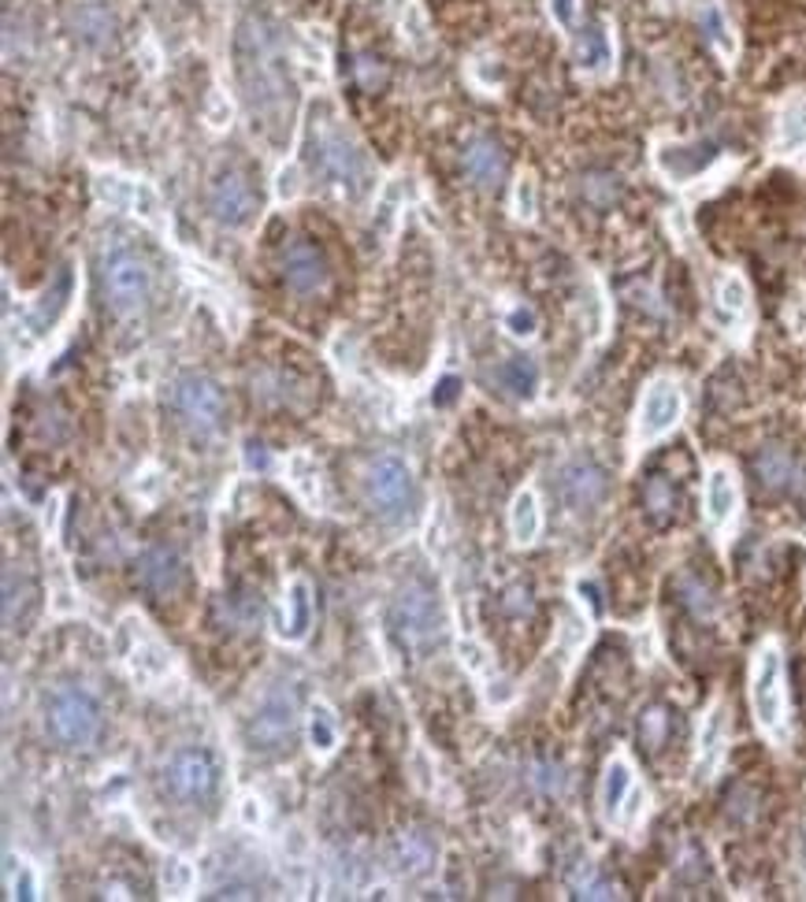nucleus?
Instances as JSON below:
<instances>
[{
	"instance_id": "nucleus-33",
	"label": "nucleus",
	"mask_w": 806,
	"mask_h": 902,
	"mask_svg": "<svg viewBox=\"0 0 806 902\" xmlns=\"http://www.w3.org/2000/svg\"><path fill=\"white\" fill-rule=\"evenodd\" d=\"M309 743H313L316 754H331L334 743H339V728H334V717L323 706H316L313 717H309Z\"/></svg>"
},
{
	"instance_id": "nucleus-21",
	"label": "nucleus",
	"mask_w": 806,
	"mask_h": 902,
	"mask_svg": "<svg viewBox=\"0 0 806 902\" xmlns=\"http://www.w3.org/2000/svg\"><path fill=\"white\" fill-rule=\"evenodd\" d=\"M747 316H751V294H747V283L740 279V275H725L722 286H717L714 320L722 323L728 334H733V331L743 328Z\"/></svg>"
},
{
	"instance_id": "nucleus-24",
	"label": "nucleus",
	"mask_w": 806,
	"mask_h": 902,
	"mask_svg": "<svg viewBox=\"0 0 806 902\" xmlns=\"http://www.w3.org/2000/svg\"><path fill=\"white\" fill-rule=\"evenodd\" d=\"M313 628V598H309V583L294 580L286 587V602H283V628L280 636L286 642H302Z\"/></svg>"
},
{
	"instance_id": "nucleus-25",
	"label": "nucleus",
	"mask_w": 806,
	"mask_h": 902,
	"mask_svg": "<svg viewBox=\"0 0 806 902\" xmlns=\"http://www.w3.org/2000/svg\"><path fill=\"white\" fill-rule=\"evenodd\" d=\"M754 468H758V476H762V483L765 487H773V491H788V487H799V465H795V457L788 454V449H781V446H765L762 454L754 457Z\"/></svg>"
},
{
	"instance_id": "nucleus-8",
	"label": "nucleus",
	"mask_w": 806,
	"mask_h": 902,
	"mask_svg": "<svg viewBox=\"0 0 806 902\" xmlns=\"http://www.w3.org/2000/svg\"><path fill=\"white\" fill-rule=\"evenodd\" d=\"M368 498L372 505H379V513H401L412 502V472L409 465L395 454H383L368 465Z\"/></svg>"
},
{
	"instance_id": "nucleus-14",
	"label": "nucleus",
	"mask_w": 806,
	"mask_h": 902,
	"mask_svg": "<svg viewBox=\"0 0 806 902\" xmlns=\"http://www.w3.org/2000/svg\"><path fill=\"white\" fill-rule=\"evenodd\" d=\"M182 558L175 550H168V546H152L138 558V583L146 587L149 594H157V598H171V594H179L182 587Z\"/></svg>"
},
{
	"instance_id": "nucleus-41",
	"label": "nucleus",
	"mask_w": 806,
	"mask_h": 902,
	"mask_svg": "<svg viewBox=\"0 0 806 902\" xmlns=\"http://www.w3.org/2000/svg\"><path fill=\"white\" fill-rule=\"evenodd\" d=\"M576 891H580L583 899H621L617 888L606 884V880H599L594 872H583V877H576Z\"/></svg>"
},
{
	"instance_id": "nucleus-51",
	"label": "nucleus",
	"mask_w": 806,
	"mask_h": 902,
	"mask_svg": "<svg viewBox=\"0 0 806 902\" xmlns=\"http://www.w3.org/2000/svg\"><path fill=\"white\" fill-rule=\"evenodd\" d=\"M454 395H457V383H454V379H446L443 387H439V398H435V401H439V406H446V401H454Z\"/></svg>"
},
{
	"instance_id": "nucleus-6",
	"label": "nucleus",
	"mask_w": 806,
	"mask_h": 902,
	"mask_svg": "<svg viewBox=\"0 0 806 902\" xmlns=\"http://www.w3.org/2000/svg\"><path fill=\"white\" fill-rule=\"evenodd\" d=\"M680 416H684V390H680L677 379H655L647 387V395L639 401V416H636V443H655V438L669 435Z\"/></svg>"
},
{
	"instance_id": "nucleus-7",
	"label": "nucleus",
	"mask_w": 806,
	"mask_h": 902,
	"mask_svg": "<svg viewBox=\"0 0 806 902\" xmlns=\"http://www.w3.org/2000/svg\"><path fill=\"white\" fill-rule=\"evenodd\" d=\"M171 401H175L179 416L197 431H213L219 424V416H224V390L208 376H197V372L175 379Z\"/></svg>"
},
{
	"instance_id": "nucleus-19",
	"label": "nucleus",
	"mask_w": 806,
	"mask_h": 902,
	"mask_svg": "<svg viewBox=\"0 0 806 902\" xmlns=\"http://www.w3.org/2000/svg\"><path fill=\"white\" fill-rule=\"evenodd\" d=\"M632 765L625 757H613L606 765V776H602V788H599V806H602V818L610 824H621V813H625V806L632 799Z\"/></svg>"
},
{
	"instance_id": "nucleus-5",
	"label": "nucleus",
	"mask_w": 806,
	"mask_h": 902,
	"mask_svg": "<svg viewBox=\"0 0 806 902\" xmlns=\"http://www.w3.org/2000/svg\"><path fill=\"white\" fill-rule=\"evenodd\" d=\"M49 728L64 746H90L101 732V706L86 690L64 687L49 703Z\"/></svg>"
},
{
	"instance_id": "nucleus-4",
	"label": "nucleus",
	"mask_w": 806,
	"mask_h": 902,
	"mask_svg": "<svg viewBox=\"0 0 806 902\" xmlns=\"http://www.w3.org/2000/svg\"><path fill=\"white\" fill-rule=\"evenodd\" d=\"M313 149H316V168L320 175H328L331 182H339L350 194H361L368 186V160L357 149V141L345 134L339 123L328 119L313 130Z\"/></svg>"
},
{
	"instance_id": "nucleus-43",
	"label": "nucleus",
	"mask_w": 806,
	"mask_h": 902,
	"mask_svg": "<svg viewBox=\"0 0 806 902\" xmlns=\"http://www.w3.org/2000/svg\"><path fill=\"white\" fill-rule=\"evenodd\" d=\"M550 15L558 26H576V15H580V0H550Z\"/></svg>"
},
{
	"instance_id": "nucleus-44",
	"label": "nucleus",
	"mask_w": 806,
	"mask_h": 902,
	"mask_svg": "<svg viewBox=\"0 0 806 902\" xmlns=\"http://www.w3.org/2000/svg\"><path fill=\"white\" fill-rule=\"evenodd\" d=\"M591 194L610 201V197H617V186H613V179H606V175H594V179H588V197Z\"/></svg>"
},
{
	"instance_id": "nucleus-42",
	"label": "nucleus",
	"mask_w": 806,
	"mask_h": 902,
	"mask_svg": "<svg viewBox=\"0 0 806 902\" xmlns=\"http://www.w3.org/2000/svg\"><path fill=\"white\" fill-rule=\"evenodd\" d=\"M680 591H684V594H688V598H684V602H688V606H691V609H695V613H699V617H706V613H714V602H709V594H706L703 587H699V583H695V580H684V583H680Z\"/></svg>"
},
{
	"instance_id": "nucleus-36",
	"label": "nucleus",
	"mask_w": 806,
	"mask_h": 902,
	"mask_svg": "<svg viewBox=\"0 0 806 902\" xmlns=\"http://www.w3.org/2000/svg\"><path fill=\"white\" fill-rule=\"evenodd\" d=\"M164 888H168V895H186V891L194 888V869H190L182 858H168L164 861Z\"/></svg>"
},
{
	"instance_id": "nucleus-47",
	"label": "nucleus",
	"mask_w": 806,
	"mask_h": 902,
	"mask_svg": "<svg viewBox=\"0 0 806 902\" xmlns=\"http://www.w3.org/2000/svg\"><path fill=\"white\" fill-rule=\"evenodd\" d=\"M261 818H264V813H261V802H257V799H246V802H242V824H246V829H257V824H261Z\"/></svg>"
},
{
	"instance_id": "nucleus-46",
	"label": "nucleus",
	"mask_w": 806,
	"mask_h": 902,
	"mask_svg": "<svg viewBox=\"0 0 806 902\" xmlns=\"http://www.w3.org/2000/svg\"><path fill=\"white\" fill-rule=\"evenodd\" d=\"M576 594H580V598L588 602V609H591V613H602V598H599V587H594V583L580 580V583H576Z\"/></svg>"
},
{
	"instance_id": "nucleus-16",
	"label": "nucleus",
	"mask_w": 806,
	"mask_h": 902,
	"mask_svg": "<svg viewBox=\"0 0 806 902\" xmlns=\"http://www.w3.org/2000/svg\"><path fill=\"white\" fill-rule=\"evenodd\" d=\"M395 620H398V631H401V636H406L409 642L428 639L431 631H435V624H439V613H435V602H431V594H428V591H420V587H409V591L398 598Z\"/></svg>"
},
{
	"instance_id": "nucleus-30",
	"label": "nucleus",
	"mask_w": 806,
	"mask_h": 902,
	"mask_svg": "<svg viewBox=\"0 0 806 902\" xmlns=\"http://www.w3.org/2000/svg\"><path fill=\"white\" fill-rule=\"evenodd\" d=\"M127 658L134 665V676H141V680H160L171 669V654L157 639H149L146 631L138 636V647L127 650Z\"/></svg>"
},
{
	"instance_id": "nucleus-17",
	"label": "nucleus",
	"mask_w": 806,
	"mask_h": 902,
	"mask_svg": "<svg viewBox=\"0 0 806 902\" xmlns=\"http://www.w3.org/2000/svg\"><path fill=\"white\" fill-rule=\"evenodd\" d=\"M98 197L109 208H123V213H141L146 219H157V194H152L149 186H141V182L104 175L98 179Z\"/></svg>"
},
{
	"instance_id": "nucleus-15",
	"label": "nucleus",
	"mask_w": 806,
	"mask_h": 902,
	"mask_svg": "<svg viewBox=\"0 0 806 902\" xmlns=\"http://www.w3.org/2000/svg\"><path fill=\"white\" fill-rule=\"evenodd\" d=\"M294 732V703L291 698H268V703L257 709L253 724H249V739L261 751H280L283 743H291Z\"/></svg>"
},
{
	"instance_id": "nucleus-48",
	"label": "nucleus",
	"mask_w": 806,
	"mask_h": 902,
	"mask_svg": "<svg viewBox=\"0 0 806 902\" xmlns=\"http://www.w3.org/2000/svg\"><path fill=\"white\" fill-rule=\"evenodd\" d=\"M227 119H230V104H224V98H213V109H208V123H213V127H224Z\"/></svg>"
},
{
	"instance_id": "nucleus-37",
	"label": "nucleus",
	"mask_w": 806,
	"mask_h": 902,
	"mask_svg": "<svg viewBox=\"0 0 806 902\" xmlns=\"http://www.w3.org/2000/svg\"><path fill=\"white\" fill-rule=\"evenodd\" d=\"M506 328H510V334H516V339H532L540 320H535V312L527 309V305H513V309L506 312Z\"/></svg>"
},
{
	"instance_id": "nucleus-38",
	"label": "nucleus",
	"mask_w": 806,
	"mask_h": 902,
	"mask_svg": "<svg viewBox=\"0 0 806 902\" xmlns=\"http://www.w3.org/2000/svg\"><path fill=\"white\" fill-rule=\"evenodd\" d=\"M666 724H669L666 709H647V713H643V721H639L643 743H647V746H661V739H666Z\"/></svg>"
},
{
	"instance_id": "nucleus-22",
	"label": "nucleus",
	"mask_w": 806,
	"mask_h": 902,
	"mask_svg": "<svg viewBox=\"0 0 806 902\" xmlns=\"http://www.w3.org/2000/svg\"><path fill=\"white\" fill-rule=\"evenodd\" d=\"M465 175L476 182V186H495L498 179L506 175V152L495 138H476L473 146L465 149Z\"/></svg>"
},
{
	"instance_id": "nucleus-34",
	"label": "nucleus",
	"mask_w": 806,
	"mask_h": 902,
	"mask_svg": "<svg viewBox=\"0 0 806 902\" xmlns=\"http://www.w3.org/2000/svg\"><path fill=\"white\" fill-rule=\"evenodd\" d=\"M291 483H294V491L305 498V502H316L320 498V479H316V465L305 454H297L291 460Z\"/></svg>"
},
{
	"instance_id": "nucleus-11",
	"label": "nucleus",
	"mask_w": 806,
	"mask_h": 902,
	"mask_svg": "<svg viewBox=\"0 0 806 902\" xmlns=\"http://www.w3.org/2000/svg\"><path fill=\"white\" fill-rule=\"evenodd\" d=\"M606 491H610V479L594 460H569L558 472V494L572 513H588V509L602 505Z\"/></svg>"
},
{
	"instance_id": "nucleus-28",
	"label": "nucleus",
	"mask_w": 806,
	"mask_h": 902,
	"mask_svg": "<svg viewBox=\"0 0 806 902\" xmlns=\"http://www.w3.org/2000/svg\"><path fill=\"white\" fill-rule=\"evenodd\" d=\"M510 532H513V539L521 543V546L540 539V532H543V513H540V498H535V491H521V494L513 498V509H510Z\"/></svg>"
},
{
	"instance_id": "nucleus-9",
	"label": "nucleus",
	"mask_w": 806,
	"mask_h": 902,
	"mask_svg": "<svg viewBox=\"0 0 806 902\" xmlns=\"http://www.w3.org/2000/svg\"><path fill=\"white\" fill-rule=\"evenodd\" d=\"M717 157H722V149H717V141H661L658 152H655V164L666 179L673 182H691L699 179L703 171H709L717 164Z\"/></svg>"
},
{
	"instance_id": "nucleus-2",
	"label": "nucleus",
	"mask_w": 806,
	"mask_h": 902,
	"mask_svg": "<svg viewBox=\"0 0 806 902\" xmlns=\"http://www.w3.org/2000/svg\"><path fill=\"white\" fill-rule=\"evenodd\" d=\"M101 290L115 316H138L149 309L152 297V272L130 249H112L101 261Z\"/></svg>"
},
{
	"instance_id": "nucleus-29",
	"label": "nucleus",
	"mask_w": 806,
	"mask_h": 902,
	"mask_svg": "<svg viewBox=\"0 0 806 902\" xmlns=\"http://www.w3.org/2000/svg\"><path fill=\"white\" fill-rule=\"evenodd\" d=\"M498 383H502V390H510L513 398H532L535 390H540V368L527 357H510L498 364Z\"/></svg>"
},
{
	"instance_id": "nucleus-10",
	"label": "nucleus",
	"mask_w": 806,
	"mask_h": 902,
	"mask_svg": "<svg viewBox=\"0 0 806 902\" xmlns=\"http://www.w3.org/2000/svg\"><path fill=\"white\" fill-rule=\"evenodd\" d=\"M208 208H213L216 224L224 227H246L257 213V194L249 186L242 171H224L213 190H208Z\"/></svg>"
},
{
	"instance_id": "nucleus-27",
	"label": "nucleus",
	"mask_w": 806,
	"mask_h": 902,
	"mask_svg": "<svg viewBox=\"0 0 806 902\" xmlns=\"http://www.w3.org/2000/svg\"><path fill=\"white\" fill-rule=\"evenodd\" d=\"M576 64L588 75H606L613 64V42L606 34V26H591L588 34L576 42Z\"/></svg>"
},
{
	"instance_id": "nucleus-12",
	"label": "nucleus",
	"mask_w": 806,
	"mask_h": 902,
	"mask_svg": "<svg viewBox=\"0 0 806 902\" xmlns=\"http://www.w3.org/2000/svg\"><path fill=\"white\" fill-rule=\"evenodd\" d=\"M283 279L294 294H320L331 272L323 253L313 242H291L283 249Z\"/></svg>"
},
{
	"instance_id": "nucleus-23",
	"label": "nucleus",
	"mask_w": 806,
	"mask_h": 902,
	"mask_svg": "<svg viewBox=\"0 0 806 902\" xmlns=\"http://www.w3.org/2000/svg\"><path fill=\"white\" fill-rule=\"evenodd\" d=\"M776 157H799L806 152V98H792L776 115Z\"/></svg>"
},
{
	"instance_id": "nucleus-50",
	"label": "nucleus",
	"mask_w": 806,
	"mask_h": 902,
	"mask_svg": "<svg viewBox=\"0 0 806 902\" xmlns=\"http://www.w3.org/2000/svg\"><path fill=\"white\" fill-rule=\"evenodd\" d=\"M461 658L468 661V669H484V650L473 647V642H461Z\"/></svg>"
},
{
	"instance_id": "nucleus-39",
	"label": "nucleus",
	"mask_w": 806,
	"mask_h": 902,
	"mask_svg": "<svg viewBox=\"0 0 806 902\" xmlns=\"http://www.w3.org/2000/svg\"><path fill=\"white\" fill-rule=\"evenodd\" d=\"M643 498H647V509H650L655 516H666L669 509H673V491H669V483H666L661 476L650 479V483H647V494H643Z\"/></svg>"
},
{
	"instance_id": "nucleus-3",
	"label": "nucleus",
	"mask_w": 806,
	"mask_h": 902,
	"mask_svg": "<svg viewBox=\"0 0 806 902\" xmlns=\"http://www.w3.org/2000/svg\"><path fill=\"white\" fill-rule=\"evenodd\" d=\"M751 709L762 732L773 739L788 735V690H784V658L773 642H765L751 665Z\"/></svg>"
},
{
	"instance_id": "nucleus-20",
	"label": "nucleus",
	"mask_w": 806,
	"mask_h": 902,
	"mask_svg": "<svg viewBox=\"0 0 806 902\" xmlns=\"http://www.w3.org/2000/svg\"><path fill=\"white\" fill-rule=\"evenodd\" d=\"M725 743H728V713H725V706H714L703 721V735H699V757H695L699 780H706V776L717 769V762H722V754H725Z\"/></svg>"
},
{
	"instance_id": "nucleus-1",
	"label": "nucleus",
	"mask_w": 806,
	"mask_h": 902,
	"mask_svg": "<svg viewBox=\"0 0 806 902\" xmlns=\"http://www.w3.org/2000/svg\"><path fill=\"white\" fill-rule=\"evenodd\" d=\"M235 56H238V79H242V90L253 115L272 123H280L283 112L291 115V85H286L280 31L261 15L242 19Z\"/></svg>"
},
{
	"instance_id": "nucleus-32",
	"label": "nucleus",
	"mask_w": 806,
	"mask_h": 902,
	"mask_svg": "<svg viewBox=\"0 0 806 902\" xmlns=\"http://www.w3.org/2000/svg\"><path fill=\"white\" fill-rule=\"evenodd\" d=\"M34 594L37 591H34V583L26 580V575H19V580H15V572H4V624H8V628H15L19 613L31 606Z\"/></svg>"
},
{
	"instance_id": "nucleus-13",
	"label": "nucleus",
	"mask_w": 806,
	"mask_h": 902,
	"mask_svg": "<svg viewBox=\"0 0 806 902\" xmlns=\"http://www.w3.org/2000/svg\"><path fill=\"white\" fill-rule=\"evenodd\" d=\"M168 784L179 799H205L208 791L216 788V769L213 757L201 751H182L171 757L168 765Z\"/></svg>"
},
{
	"instance_id": "nucleus-31",
	"label": "nucleus",
	"mask_w": 806,
	"mask_h": 902,
	"mask_svg": "<svg viewBox=\"0 0 806 902\" xmlns=\"http://www.w3.org/2000/svg\"><path fill=\"white\" fill-rule=\"evenodd\" d=\"M699 23H703L706 42L714 45V49L722 53L725 60H733V56H736V37H733V31H728V19H725L722 8L706 4L703 12H699Z\"/></svg>"
},
{
	"instance_id": "nucleus-35",
	"label": "nucleus",
	"mask_w": 806,
	"mask_h": 902,
	"mask_svg": "<svg viewBox=\"0 0 806 902\" xmlns=\"http://www.w3.org/2000/svg\"><path fill=\"white\" fill-rule=\"evenodd\" d=\"M353 75H357V82L368 93H376L379 85L387 82V67H383V60H376V56H368V53L357 56V64H353Z\"/></svg>"
},
{
	"instance_id": "nucleus-52",
	"label": "nucleus",
	"mask_w": 806,
	"mask_h": 902,
	"mask_svg": "<svg viewBox=\"0 0 806 902\" xmlns=\"http://www.w3.org/2000/svg\"><path fill=\"white\" fill-rule=\"evenodd\" d=\"M803 877H806V836H803Z\"/></svg>"
},
{
	"instance_id": "nucleus-18",
	"label": "nucleus",
	"mask_w": 806,
	"mask_h": 902,
	"mask_svg": "<svg viewBox=\"0 0 806 902\" xmlns=\"http://www.w3.org/2000/svg\"><path fill=\"white\" fill-rule=\"evenodd\" d=\"M740 509V487H736V476L728 472L725 465L709 468L706 476V524L709 527H728Z\"/></svg>"
},
{
	"instance_id": "nucleus-45",
	"label": "nucleus",
	"mask_w": 806,
	"mask_h": 902,
	"mask_svg": "<svg viewBox=\"0 0 806 902\" xmlns=\"http://www.w3.org/2000/svg\"><path fill=\"white\" fill-rule=\"evenodd\" d=\"M15 895H19V899H37L34 872L26 869V866H19V877H15Z\"/></svg>"
},
{
	"instance_id": "nucleus-49",
	"label": "nucleus",
	"mask_w": 806,
	"mask_h": 902,
	"mask_svg": "<svg viewBox=\"0 0 806 902\" xmlns=\"http://www.w3.org/2000/svg\"><path fill=\"white\" fill-rule=\"evenodd\" d=\"M788 316H792V331L803 334L806 331V297H795V309Z\"/></svg>"
},
{
	"instance_id": "nucleus-26",
	"label": "nucleus",
	"mask_w": 806,
	"mask_h": 902,
	"mask_svg": "<svg viewBox=\"0 0 806 902\" xmlns=\"http://www.w3.org/2000/svg\"><path fill=\"white\" fill-rule=\"evenodd\" d=\"M71 31L86 42H104L115 31V15L104 0H79L71 8Z\"/></svg>"
},
{
	"instance_id": "nucleus-40",
	"label": "nucleus",
	"mask_w": 806,
	"mask_h": 902,
	"mask_svg": "<svg viewBox=\"0 0 806 902\" xmlns=\"http://www.w3.org/2000/svg\"><path fill=\"white\" fill-rule=\"evenodd\" d=\"M513 213L521 219H532L535 216V179L524 175L516 179V190H513Z\"/></svg>"
}]
</instances>
